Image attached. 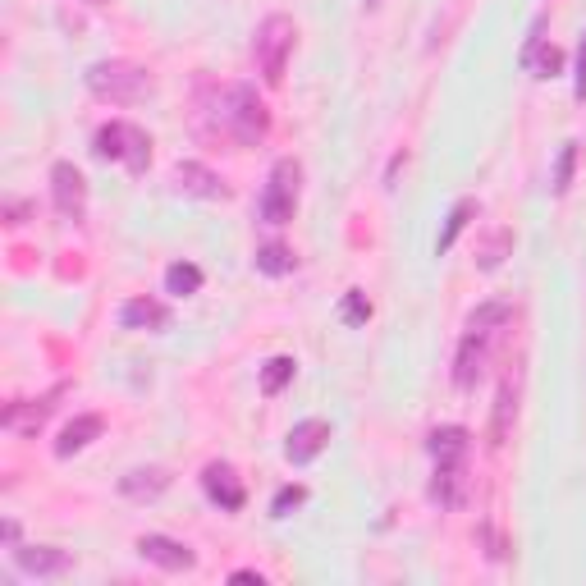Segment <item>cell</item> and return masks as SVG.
<instances>
[{"mask_svg":"<svg viewBox=\"0 0 586 586\" xmlns=\"http://www.w3.org/2000/svg\"><path fill=\"white\" fill-rule=\"evenodd\" d=\"M120 326L124 330H170V307L161 298H129L120 307Z\"/></svg>","mask_w":586,"mask_h":586,"instance_id":"9a60e30c","label":"cell"},{"mask_svg":"<svg viewBox=\"0 0 586 586\" xmlns=\"http://www.w3.org/2000/svg\"><path fill=\"white\" fill-rule=\"evenodd\" d=\"M431 504L440 509H458L467 495V477H463V463H435V477H431Z\"/></svg>","mask_w":586,"mask_h":586,"instance_id":"2e32d148","label":"cell"},{"mask_svg":"<svg viewBox=\"0 0 586 586\" xmlns=\"http://www.w3.org/2000/svg\"><path fill=\"white\" fill-rule=\"evenodd\" d=\"M509 316H513V307L509 303H481L477 312L467 316V330H477V335H495L500 326H509Z\"/></svg>","mask_w":586,"mask_h":586,"instance_id":"cb8c5ba5","label":"cell"},{"mask_svg":"<svg viewBox=\"0 0 586 586\" xmlns=\"http://www.w3.org/2000/svg\"><path fill=\"white\" fill-rule=\"evenodd\" d=\"M202 490H207V500L216 504V509H225V513H239L243 500H248L239 472H234L229 463H207L202 467Z\"/></svg>","mask_w":586,"mask_h":586,"instance_id":"9c48e42d","label":"cell"},{"mask_svg":"<svg viewBox=\"0 0 586 586\" xmlns=\"http://www.w3.org/2000/svg\"><path fill=\"white\" fill-rule=\"evenodd\" d=\"M509 252H513V229H504V225L490 229L486 243L477 248V266H481V271H500Z\"/></svg>","mask_w":586,"mask_h":586,"instance_id":"ffe728a7","label":"cell"},{"mask_svg":"<svg viewBox=\"0 0 586 586\" xmlns=\"http://www.w3.org/2000/svg\"><path fill=\"white\" fill-rule=\"evenodd\" d=\"M293 367H298L293 358H271L266 362V367H261V394H280L284 385L293 380Z\"/></svg>","mask_w":586,"mask_h":586,"instance_id":"484cf974","label":"cell"},{"mask_svg":"<svg viewBox=\"0 0 586 586\" xmlns=\"http://www.w3.org/2000/svg\"><path fill=\"white\" fill-rule=\"evenodd\" d=\"M298 184H303V165L293 161V156L271 165V179H266L261 202H257L266 225H289L293 220V211H298Z\"/></svg>","mask_w":586,"mask_h":586,"instance_id":"5b68a950","label":"cell"},{"mask_svg":"<svg viewBox=\"0 0 586 586\" xmlns=\"http://www.w3.org/2000/svg\"><path fill=\"white\" fill-rule=\"evenodd\" d=\"M51 197H55V211L65 220H83L87 216V179L78 165L69 161H55L51 165Z\"/></svg>","mask_w":586,"mask_h":586,"instance_id":"52a82bcc","label":"cell"},{"mask_svg":"<svg viewBox=\"0 0 586 586\" xmlns=\"http://www.w3.org/2000/svg\"><path fill=\"white\" fill-rule=\"evenodd\" d=\"M293 37H298V28H293L289 14H266V19L257 23V33H252V65H257V74L271 87L284 83V69H289V55H293Z\"/></svg>","mask_w":586,"mask_h":586,"instance_id":"3957f363","label":"cell"},{"mask_svg":"<svg viewBox=\"0 0 586 586\" xmlns=\"http://www.w3.org/2000/svg\"><path fill=\"white\" fill-rule=\"evenodd\" d=\"M92 152H97L101 161L124 165L129 174H142L147 165H152V138H147L138 124L110 120V124H101V129H97V138H92Z\"/></svg>","mask_w":586,"mask_h":586,"instance_id":"277c9868","label":"cell"},{"mask_svg":"<svg viewBox=\"0 0 586 586\" xmlns=\"http://www.w3.org/2000/svg\"><path fill=\"white\" fill-rule=\"evenodd\" d=\"M14 564L28 577H65L74 568V554L60 545H23V550H14Z\"/></svg>","mask_w":586,"mask_h":586,"instance_id":"7c38bea8","label":"cell"},{"mask_svg":"<svg viewBox=\"0 0 586 586\" xmlns=\"http://www.w3.org/2000/svg\"><path fill=\"white\" fill-rule=\"evenodd\" d=\"M307 504V490L303 486H284L275 490V500H271V518H289L293 509H303Z\"/></svg>","mask_w":586,"mask_h":586,"instance_id":"f1b7e54d","label":"cell"},{"mask_svg":"<svg viewBox=\"0 0 586 586\" xmlns=\"http://www.w3.org/2000/svg\"><path fill=\"white\" fill-rule=\"evenodd\" d=\"M234 582H257L261 586V573H252V568H239V573H234Z\"/></svg>","mask_w":586,"mask_h":586,"instance_id":"d6a6232c","label":"cell"},{"mask_svg":"<svg viewBox=\"0 0 586 586\" xmlns=\"http://www.w3.org/2000/svg\"><path fill=\"white\" fill-rule=\"evenodd\" d=\"M573 165H577V142H564L559 147V161H554V197H564L568 184H573Z\"/></svg>","mask_w":586,"mask_h":586,"instance_id":"4316f807","label":"cell"},{"mask_svg":"<svg viewBox=\"0 0 586 586\" xmlns=\"http://www.w3.org/2000/svg\"><path fill=\"white\" fill-rule=\"evenodd\" d=\"M216 120L239 147H261L271 138V110L257 97L252 83H229L216 97Z\"/></svg>","mask_w":586,"mask_h":586,"instance_id":"6da1fadb","label":"cell"},{"mask_svg":"<svg viewBox=\"0 0 586 586\" xmlns=\"http://www.w3.org/2000/svg\"><path fill=\"white\" fill-rule=\"evenodd\" d=\"M252 266H257L261 275H289L293 266H298V257H293L284 243H261L257 257H252Z\"/></svg>","mask_w":586,"mask_h":586,"instance_id":"7402d4cb","label":"cell"},{"mask_svg":"<svg viewBox=\"0 0 586 586\" xmlns=\"http://www.w3.org/2000/svg\"><path fill=\"white\" fill-rule=\"evenodd\" d=\"M87 92L110 106H133V101L152 97V74L133 60H97V65L83 74Z\"/></svg>","mask_w":586,"mask_h":586,"instance_id":"7a4b0ae2","label":"cell"},{"mask_svg":"<svg viewBox=\"0 0 586 586\" xmlns=\"http://www.w3.org/2000/svg\"><path fill=\"white\" fill-rule=\"evenodd\" d=\"M522 69H527V74H536V78H554L559 69H564V51L541 42L532 55H522Z\"/></svg>","mask_w":586,"mask_h":586,"instance_id":"d4e9b609","label":"cell"},{"mask_svg":"<svg viewBox=\"0 0 586 586\" xmlns=\"http://www.w3.org/2000/svg\"><path fill=\"white\" fill-rule=\"evenodd\" d=\"M28 216H33V207L23 197H5V225H23Z\"/></svg>","mask_w":586,"mask_h":586,"instance_id":"f546056e","label":"cell"},{"mask_svg":"<svg viewBox=\"0 0 586 586\" xmlns=\"http://www.w3.org/2000/svg\"><path fill=\"white\" fill-rule=\"evenodd\" d=\"M165 490H170V472L165 467H133V472H124L120 477V495L124 500H161Z\"/></svg>","mask_w":586,"mask_h":586,"instance_id":"5bb4252c","label":"cell"},{"mask_svg":"<svg viewBox=\"0 0 586 586\" xmlns=\"http://www.w3.org/2000/svg\"><path fill=\"white\" fill-rule=\"evenodd\" d=\"M513 417H518V385H513V380H504L500 394H495V417H490V445H495V449L509 440Z\"/></svg>","mask_w":586,"mask_h":586,"instance_id":"d6986e66","label":"cell"},{"mask_svg":"<svg viewBox=\"0 0 586 586\" xmlns=\"http://www.w3.org/2000/svg\"><path fill=\"white\" fill-rule=\"evenodd\" d=\"M573 92H577V97H586V42H582V51H577V83H573Z\"/></svg>","mask_w":586,"mask_h":586,"instance_id":"4dcf8cb0","label":"cell"},{"mask_svg":"<svg viewBox=\"0 0 586 586\" xmlns=\"http://www.w3.org/2000/svg\"><path fill=\"white\" fill-rule=\"evenodd\" d=\"M69 394V385H55V390H46L42 399H23V403H10L5 413H0V426L14 435H37L46 426V417L60 408V399Z\"/></svg>","mask_w":586,"mask_h":586,"instance_id":"8992f818","label":"cell"},{"mask_svg":"<svg viewBox=\"0 0 586 586\" xmlns=\"http://www.w3.org/2000/svg\"><path fill=\"white\" fill-rule=\"evenodd\" d=\"M197 289H202V271H197L193 261H174L170 271H165V293H174V298H193Z\"/></svg>","mask_w":586,"mask_h":586,"instance_id":"603a6c76","label":"cell"},{"mask_svg":"<svg viewBox=\"0 0 586 586\" xmlns=\"http://www.w3.org/2000/svg\"><path fill=\"white\" fill-rule=\"evenodd\" d=\"M326 445H330V422L307 417V422H298L289 431V440H284V458H289L293 467H307L312 458H321V449Z\"/></svg>","mask_w":586,"mask_h":586,"instance_id":"30bf717a","label":"cell"},{"mask_svg":"<svg viewBox=\"0 0 586 586\" xmlns=\"http://www.w3.org/2000/svg\"><path fill=\"white\" fill-rule=\"evenodd\" d=\"M0 536H5V545H14V541H19V522H5V527H0Z\"/></svg>","mask_w":586,"mask_h":586,"instance_id":"1f68e13d","label":"cell"},{"mask_svg":"<svg viewBox=\"0 0 586 586\" xmlns=\"http://www.w3.org/2000/svg\"><path fill=\"white\" fill-rule=\"evenodd\" d=\"M174 193L202 197V202H220V197H229V188H225V179H220L211 165L179 161V165H174Z\"/></svg>","mask_w":586,"mask_h":586,"instance_id":"ba28073f","label":"cell"},{"mask_svg":"<svg viewBox=\"0 0 586 586\" xmlns=\"http://www.w3.org/2000/svg\"><path fill=\"white\" fill-rule=\"evenodd\" d=\"M106 431V422H101L97 413H83V417H74V422L60 431V440H55V458H74V454H83L97 435Z\"/></svg>","mask_w":586,"mask_h":586,"instance_id":"e0dca14e","label":"cell"},{"mask_svg":"<svg viewBox=\"0 0 586 586\" xmlns=\"http://www.w3.org/2000/svg\"><path fill=\"white\" fill-rule=\"evenodd\" d=\"M481 371H486V335L467 330L463 344H458V358H454V385L458 390H472L481 380Z\"/></svg>","mask_w":586,"mask_h":586,"instance_id":"4fadbf2b","label":"cell"},{"mask_svg":"<svg viewBox=\"0 0 586 586\" xmlns=\"http://www.w3.org/2000/svg\"><path fill=\"white\" fill-rule=\"evenodd\" d=\"M138 554L147 559V564L165 568V573H188V568H197V554L188 550L184 541H174V536H138Z\"/></svg>","mask_w":586,"mask_h":586,"instance_id":"8fae6325","label":"cell"},{"mask_svg":"<svg viewBox=\"0 0 586 586\" xmlns=\"http://www.w3.org/2000/svg\"><path fill=\"white\" fill-rule=\"evenodd\" d=\"M339 316H344V326H367L371 321V303L362 289H348L344 293V307H339Z\"/></svg>","mask_w":586,"mask_h":586,"instance_id":"83f0119b","label":"cell"},{"mask_svg":"<svg viewBox=\"0 0 586 586\" xmlns=\"http://www.w3.org/2000/svg\"><path fill=\"white\" fill-rule=\"evenodd\" d=\"M477 216V202L472 197H463V202H454V211H449V220H445V229H440V239H435V257H445L449 248H454V239L467 229V220Z\"/></svg>","mask_w":586,"mask_h":586,"instance_id":"44dd1931","label":"cell"},{"mask_svg":"<svg viewBox=\"0 0 586 586\" xmlns=\"http://www.w3.org/2000/svg\"><path fill=\"white\" fill-rule=\"evenodd\" d=\"M426 449H431L435 463H467V449H472V435L463 426H435L426 435Z\"/></svg>","mask_w":586,"mask_h":586,"instance_id":"ac0fdd59","label":"cell"}]
</instances>
